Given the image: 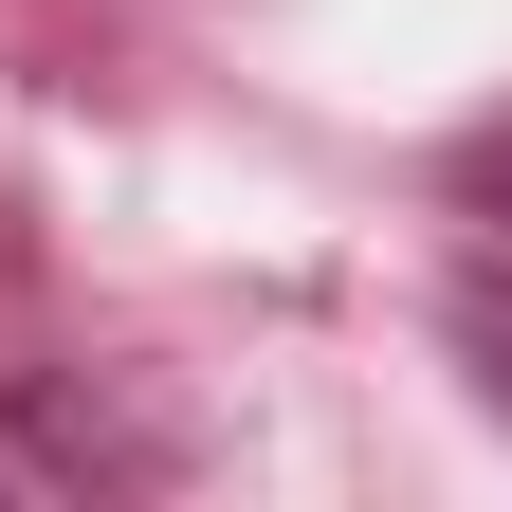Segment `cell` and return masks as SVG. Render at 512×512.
<instances>
[{
    "label": "cell",
    "mask_w": 512,
    "mask_h": 512,
    "mask_svg": "<svg viewBox=\"0 0 512 512\" xmlns=\"http://www.w3.org/2000/svg\"><path fill=\"white\" fill-rule=\"evenodd\" d=\"M458 330H476V366H494V403H512V275H476V311H458Z\"/></svg>",
    "instance_id": "6da1fadb"
}]
</instances>
